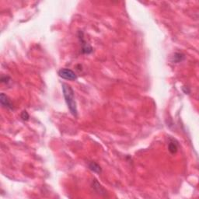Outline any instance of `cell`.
I'll use <instances>...</instances> for the list:
<instances>
[{
    "label": "cell",
    "instance_id": "1",
    "mask_svg": "<svg viewBox=\"0 0 199 199\" xmlns=\"http://www.w3.org/2000/svg\"><path fill=\"white\" fill-rule=\"evenodd\" d=\"M62 87L63 96L65 97L66 104H67L71 113L76 117L78 116V110L76 100H75L74 90H73V88L71 87L70 85L65 83V82L62 83Z\"/></svg>",
    "mask_w": 199,
    "mask_h": 199
},
{
    "label": "cell",
    "instance_id": "2",
    "mask_svg": "<svg viewBox=\"0 0 199 199\" xmlns=\"http://www.w3.org/2000/svg\"><path fill=\"white\" fill-rule=\"evenodd\" d=\"M58 76L62 79H66V80H76L77 79V76L73 72L69 69H62L58 71Z\"/></svg>",
    "mask_w": 199,
    "mask_h": 199
},
{
    "label": "cell",
    "instance_id": "3",
    "mask_svg": "<svg viewBox=\"0 0 199 199\" xmlns=\"http://www.w3.org/2000/svg\"><path fill=\"white\" fill-rule=\"evenodd\" d=\"M78 37H79V41H80L81 44H82V52L83 54H90L93 51V48L85 41L83 37V33L82 31H79V36Z\"/></svg>",
    "mask_w": 199,
    "mask_h": 199
},
{
    "label": "cell",
    "instance_id": "4",
    "mask_svg": "<svg viewBox=\"0 0 199 199\" xmlns=\"http://www.w3.org/2000/svg\"><path fill=\"white\" fill-rule=\"evenodd\" d=\"M0 103H1L2 107H6L7 109H10V110H13V104L11 103L9 97L5 94H3V93L1 94V95H0Z\"/></svg>",
    "mask_w": 199,
    "mask_h": 199
},
{
    "label": "cell",
    "instance_id": "5",
    "mask_svg": "<svg viewBox=\"0 0 199 199\" xmlns=\"http://www.w3.org/2000/svg\"><path fill=\"white\" fill-rule=\"evenodd\" d=\"M92 186L94 191H95L97 193H98L99 194H104L106 193L105 190L104 189V188L101 186V184H99V182L97 181V180L95 179L93 180Z\"/></svg>",
    "mask_w": 199,
    "mask_h": 199
},
{
    "label": "cell",
    "instance_id": "6",
    "mask_svg": "<svg viewBox=\"0 0 199 199\" xmlns=\"http://www.w3.org/2000/svg\"><path fill=\"white\" fill-rule=\"evenodd\" d=\"M88 167L90 170H92L93 172L96 173H101V172H102V169L100 166V165L97 164L95 162H90L88 165Z\"/></svg>",
    "mask_w": 199,
    "mask_h": 199
},
{
    "label": "cell",
    "instance_id": "7",
    "mask_svg": "<svg viewBox=\"0 0 199 199\" xmlns=\"http://www.w3.org/2000/svg\"><path fill=\"white\" fill-rule=\"evenodd\" d=\"M169 152L173 154L176 153L177 152V145L175 143L174 141H170L169 143Z\"/></svg>",
    "mask_w": 199,
    "mask_h": 199
},
{
    "label": "cell",
    "instance_id": "8",
    "mask_svg": "<svg viewBox=\"0 0 199 199\" xmlns=\"http://www.w3.org/2000/svg\"><path fill=\"white\" fill-rule=\"evenodd\" d=\"M184 59V54H181V53H176V54H174V56H173V61L177 63L180 62H181Z\"/></svg>",
    "mask_w": 199,
    "mask_h": 199
},
{
    "label": "cell",
    "instance_id": "9",
    "mask_svg": "<svg viewBox=\"0 0 199 199\" xmlns=\"http://www.w3.org/2000/svg\"><path fill=\"white\" fill-rule=\"evenodd\" d=\"M21 118L23 119V121H28L29 118H30V115H29V113L26 111V110H23V112L21 113Z\"/></svg>",
    "mask_w": 199,
    "mask_h": 199
},
{
    "label": "cell",
    "instance_id": "10",
    "mask_svg": "<svg viewBox=\"0 0 199 199\" xmlns=\"http://www.w3.org/2000/svg\"><path fill=\"white\" fill-rule=\"evenodd\" d=\"M10 79V78L9 77V76H2V77H1V82H2V83H8Z\"/></svg>",
    "mask_w": 199,
    "mask_h": 199
}]
</instances>
